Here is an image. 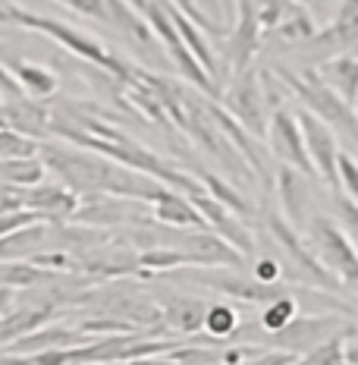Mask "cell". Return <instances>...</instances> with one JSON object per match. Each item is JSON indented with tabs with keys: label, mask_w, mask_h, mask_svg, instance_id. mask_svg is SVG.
Segmentation results:
<instances>
[{
	"label": "cell",
	"mask_w": 358,
	"mask_h": 365,
	"mask_svg": "<svg viewBox=\"0 0 358 365\" xmlns=\"http://www.w3.org/2000/svg\"><path fill=\"white\" fill-rule=\"evenodd\" d=\"M273 73L286 82L295 98H299L302 108L317 113V117H321L337 135H342L346 142L358 145V108L349 104L339 91H333L330 86H327V82L321 79V73L317 70L289 73L286 66H273Z\"/></svg>",
	"instance_id": "obj_1"
},
{
	"label": "cell",
	"mask_w": 358,
	"mask_h": 365,
	"mask_svg": "<svg viewBox=\"0 0 358 365\" xmlns=\"http://www.w3.org/2000/svg\"><path fill=\"white\" fill-rule=\"evenodd\" d=\"M264 227H268L273 249L280 255V264H283V274H289L293 280L308 287H321V290H339V280L327 264L317 258V252L311 246H305L302 237L295 233V227L289 224L283 215L277 211H264Z\"/></svg>",
	"instance_id": "obj_2"
},
{
	"label": "cell",
	"mask_w": 358,
	"mask_h": 365,
	"mask_svg": "<svg viewBox=\"0 0 358 365\" xmlns=\"http://www.w3.org/2000/svg\"><path fill=\"white\" fill-rule=\"evenodd\" d=\"M142 13H144V19L151 22V29H154L161 48L170 54L173 66H177V70L186 76V79L192 82L198 91H201V95H211V98H217V101H220V95H223V91H220V86L214 82V76L201 66V60L192 54V48H189L186 38L179 35V29L173 26L170 10H167V0H148Z\"/></svg>",
	"instance_id": "obj_3"
},
{
	"label": "cell",
	"mask_w": 358,
	"mask_h": 365,
	"mask_svg": "<svg viewBox=\"0 0 358 365\" xmlns=\"http://www.w3.org/2000/svg\"><path fill=\"white\" fill-rule=\"evenodd\" d=\"M13 22L22 29H28V32L51 38V41L60 44L63 51H70L73 57L85 60V63H95L98 70H110L113 54L104 48V41H98V38L79 32V29H73V26H66V22L51 19V16H38V13L22 10V6H13Z\"/></svg>",
	"instance_id": "obj_4"
},
{
	"label": "cell",
	"mask_w": 358,
	"mask_h": 365,
	"mask_svg": "<svg viewBox=\"0 0 358 365\" xmlns=\"http://www.w3.org/2000/svg\"><path fill=\"white\" fill-rule=\"evenodd\" d=\"M308 242L317 252V258L337 274L342 287L358 293V246L346 230L330 217H311L308 224Z\"/></svg>",
	"instance_id": "obj_5"
},
{
	"label": "cell",
	"mask_w": 358,
	"mask_h": 365,
	"mask_svg": "<svg viewBox=\"0 0 358 365\" xmlns=\"http://www.w3.org/2000/svg\"><path fill=\"white\" fill-rule=\"evenodd\" d=\"M223 108L239 120L248 133H255L258 139H268V129H270V108H268V98H264V82L261 73L255 66L242 73H233L230 82L223 86V95H220Z\"/></svg>",
	"instance_id": "obj_6"
},
{
	"label": "cell",
	"mask_w": 358,
	"mask_h": 365,
	"mask_svg": "<svg viewBox=\"0 0 358 365\" xmlns=\"http://www.w3.org/2000/svg\"><path fill=\"white\" fill-rule=\"evenodd\" d=\"M239 268L233 271H220V268H201V271H186V274H177V280L182 284H195V287H208V290H217L223 296H233L239 302H261V306H270V302L283 299V296H293V290L283 284H264L258 280L255 274L246 277V274H236Z\"/></svg>",
	"instance_id": "obj_7"
},
{
	"label": "cell",
	"mask_w": 358,
	"mask_h": 365,
	"mask_svg": "<svg viewBox=\"0 0 358 365\" xmlns=\"http://www.w3.org/2000/svg\"><path fill=\"white\" fill-rule=\"evenodd\" d=\"M268 148L270 155H277L283 164L302 170L308 180H321L317 177V167L308 155V142H305L299 113L289 108H277L270 113V129H268Z\"/></svg>",
	"instance_id": "obj_8"
},
{
	"label": "cell",
	"mask_w": 358,
	"mask_h": 365,
	"mask_svg": "<svg viewBox=\"0 0 358 365\" xmlns=\"http://www.w3.org/2000/svg\"><path fill=\"white\" fill-rule=\"evenodd\" d=\"M295 113H299V123H302L305 142H308V155L317 167V177H321L324 186L339 189V155L342 151H339L337 133L308 108H299Z\"/></svg>",
	"instance_id": "obj_9"
},
{
	"label": "cell",
	"mask_w": 358,
	"mask_h": 365,
	"mask_svg": "<svg viewBox=\"0 0 358 365\" xmlns=\"http://www.w3.org/2000/svg\"><path fill=\"white\" fill-rule=\"evenodd\" d=\"M22 199H26V208L38 211L48 224L73 220V215L82 205V195L66 186V182H38L32 189H22Z\"/></svg>",
	"instance_id": "obj_10"
},
{
	"label": "cell",
	"mask_w": 358,
	"mask_h": 365,
	"mask_svg": "<svg viewBox=\"0 0 358 365\" xmlns=\"http://www.w3.org/2000/svg\"><path fill=\"white\" fill-rule=\"evenodd\" d=\"M339 318L333 315H308V318H295L289 322L283 331L270 334V340L286 353H315L321 344H327V337L333 334Z\"/></svg>",
	"instance_id": "obj_11"
},
{
	"label": "cell",
	"mask_w": 358,
	"mask_h": 365,
	"mask_svg": "<svg viewBox=\"0 0 358 365\" xmlns=\"http://www.w3.org/2000/svg\"><path fill=\"white\" fill-rule=\"evenodd\" d=\"M273 186H277V195H280V208H283V217L289 224L299 230V227L311 224L308 220V177L302 170L289 164H280L277 167V177H273Z\"/></svg>",
	"instance_id": "obj_12"
},
{
	"label": "cell",
	"mask_w": 358,
	"mask_h": 365,
	"mask_svg": "<svg viewBox=\"0 0 358 365\" xmlns=\"http://www.w3.org/2000/svg\"><path fill=\"white\" fill-rule=\"evenodd\" d=\"M148 208H151V217L164 227H177V230L201 227V230H208V220L201 217V211L192 205V199H189L186 192H179V189L167 186L154 202H148Z\"/></svg>",
	"instance_id": "obj_13"
},
{
	"label": "cell",
	"mask_w": 358,
	"mask_h": 365,
	"mask_svg": "<svg viewBox=\"0 0 358 365\" xmlns=\"http://www.w3.org/2000/svg\"><path fill=\"white\" fill-rule=\"evenodd\" d=\"M142 16H144V13L135 4H129V0H107V22H110V26L117 29V32L123 35L126 41L139 44V48H151V51H154L161 41H157L151 22L142 19Z\"/></svg>",
	"instance_id": "obj_14"
},
{
	"label": "cell",
	"mask_w": 358,
	"mask_h": 365,
	"mask_svg": "<svg viewBox=\"0 0 358 365\" xmlns=\"http://www.w3.org/2000/svg\"><path fill=\"white\" fill-rule=\"evenodd\" d=\"M88 334L82 328H60V324H48V328H38L26 337H19L16 344L6 346V353H16V356H32V353H41V349H60V346H82L85 344Z\"/></svg>",
	"instance_id": "obj_15"
},
{
	"label": "cell",
	"mask_w": 358,
	"mask_h": 365,
	"mask_svg": "<svg viewBox=\"0 0 358 365\" xmlns=\"http://www.w3.org/2000/svg\"><path fill=\"white\" fill-rule=\"evenodd\" d=\"M51 240V227L48 220L41 224H28L22 230H13L6 237H0V264L6 262H28L32 255H38Z\"/></svg>",
	"instance_id": "obj_16"
},
{
	"label": "cell",
	"mask_w": 358,
	"mask_h": 365,
	"mask_svg": "<svg viewBox=\"0 0 358 365\" xmlns=\"http://www.w3.org/2000/svg\"><path fill=\"white\" fill-rule=\"evenodd\" d=\"M6 66H10V73L16 76V82L22 86V91H26L28 98H35V101H48V98L57 95L60 76L54 70H48V66H41V63H32V60H22V57H10Z\"/></svg>",
	"instance_id": "obj_17"
},
{
	"label": "cell",
	"mask_w": 358,
	"mask_h": 365,
	"mask_svg": "<svg viewBox=\"0 0 358 365\" xmlns=\"http://www.w3.org/2000/svg\"><path fill=\"white\" fill-rule=\"evenodd\" d=\"M321 79L330 86L333 91H339L349 104L358 108V54H337V57H327L321 63Z\"/></svg>",
	"instance_id": "obj_18"
},
{
	"label": "cell",
	"mask_w": 358,
	"mask_h": 365,
	"mask_svg": "<svg viewBox=\"0 0 358 365\" xmlns=\"http://www.w3.org/2000/svg\"><path fill=\"white\" fill-rule=\"evenodd\" d=\"M164 324L179 334H195L204 328V315H208V302L195 299V296H170L164 302Z\"/></svg>",
	"instance_id": "obj_19"
},
{
	"label": "cell",
	"mask_w": 358,
	"mask_h": 365,
	"mask_svg": "<svg viewBox=\"0 0 358 365\" xmlns=\"http://www.w3.org/2000/svg\"><path fill=\"white\" fill-rule=\"evenodd\" d=\"M48 315H51V306L6 312V315L0 318V346H10V344H16L19 337H26V334L38 331L44 322H48Z\"/></svg>",
	"instance_id": "obj_20"
},
{
	"label": "cell",
	"mask_w": 358,
	"mask_h": 365,
	"mask_svg": "<svg viewBox=\"0 0 358 365\" xmlns=\"http://www.w3.org/2000/svg\"><path fill=\"white\" fill-rule=\"evenodd\" d=\"M44 173H48V164H44L41 155L0 161V180L16 186V189H32L38 182H44Z\"/></svg>",
	"instance_id": "obj_21"
},
{
	"label": "cell",
	"mask_w": 358,
	"mask_h": 365,
	"mask_svg": "<svg viewBox=\"0 0 358 365\" xmlns=\"http://www.w3.org/2000/svg\"><path fill=\"white\" fill-rule=\"evenodd\" d=\"M268 35L273 38V41L286 44V48H299V44H308L311 38L317 35V29H315V22H311L308 10H305L302 4H295L293 13H289V16L280 22L277 29H270Z\"/></svg>",
	"instance_id": "obj_22"
},
{
	"label": "cell",
	"mask_w": 358,
	"mask_h": 365,
	"mask_svg": "<svg viewBox=\"0 0 358 365\" xmlns=\"http://www.w3.org/2000/svg\"><path fill=\"white\" fill-rule=\"evenodd\" d=\"M198 180L204 182V189H208L211 195H217V199L223 202V205H226V208H230V211H236V215H239V217H246V220L258 217V208H255V205H251V202L246 199V195H239V192H236V189H233V186H230V182H226V180H220L217 173L198 170Z\"/></svg>",
	"instance_id": "obj_23"
},
{
	"label": "cell",
	"mask_w": 358,
	"mask_h": 365,
	"mask_svg": "<svg viewBox=\"0 0 358 365\" xmlns=\"http://www.w3.org/2000/svg\"><path fill=\"white\" fill-rule=\"evenodd\" d=\"M139 264L151 274H167L177 268H195V258L177 246H154V249H144L139 255Z\"/></svg>",
	"instance_id": "obj_24"
},
{
	"label": "cell",
	"mask_w": 358,
	"mask_h": 365,
	"mask_svg": "<svg viewBox=\"0 0 358 365\" xmlns=\"http://www.w3.org/2000/svg\"><path fill=\"white\" fill-rule=\"evenodd\" d=\"M239 312H236L230 302H211L208 306V315H204V331L211 334V337H233L236 331H239Z\"/></svg>",
	"instance_id": "obj_25"
},
{
	"label": "cell",
	"mask_w": 358,
	"mask_h": 365,
	"mask_svg": "<svg viewBox=\"0 0 358 365\" xmlns=\"http://www.w3.org/2000/svg\"><path fill=\"white\" fill-rule=\"evenodd\" d=\"M32 155H41V139L19 133V129H13V126L0 129V161H10V158H32Z\"/></svg>",
	"instance_id": "obj_26"
},
{
	"label": "cell",
	"mask_w": 358,
	"mask_h": 365,
	"mask_svg": "<svg viewBox=\"0 0 358 365\" xmlns=\"http://www.w3.org/2000/svg\"><path fill=\"white\" fill-rule=\"evenodd\" d=\"M295 318H299V302H295V296H283V299L264 306V312H261V318H258V322H261L264 331L277 334V331H283L289 322H295Z\"/></svg>",
	"instance_id": "obj_27"
},
{
	"label": "cell",
	"mask_w": 358,
	"mask_h": 365,
	"mask_svg": "<svg viewBox=\"0 0 358 365\" xmlns=\"http://www.w3.org/2000/svg\"><path fill=\"white\" fill-rule=\"evenodd\" d=\"M305 365H352L346 356V346H342V340H327L315 349V353H308L302 359Z\"/></svg>",
	"instance_id": "obj_28"
},
{
	"label": "cell",
	"mask_w": 358,
	"mask_h": 365,
	"mask_svg": "<svg viewBox=\"0 0 358 365\" xmlns=\"http://www.w3.org/2000/svg\"><path fill=\"white\" fill-rule=\"evenodd\" d=\"M198 6H201L204 16L214 22L220 32L230 29L233 19H236V0H198Z\"/></svg>",
	"instance_id": "obj_29"
},
{
	"label": "cell",
	"mask_w": 358,
	"mask_h": 365,
	"mask_svg": "<svg viewBox=\"0 0 358 365\" xmlns=\"http://www.w3.org/2000/svg\"><path fill=\"white\" fill-rule=\"evenodd\" d=\"M339 192L358 205V161L349 151L339 155Z\"/></svg>",
	"instance_id": "obj_30"
},
{
	"label": "cell",
	"mask_w": 358,
	"mask_h": 365,
	"mask_svg": "<svg viewBox=\"0 0 358 365\" xmlns=\"http://www.w3.org/2000/svg\"><path fill=\"white\" fill-rule=\"evenodd\" d=\"M251 274H255L258 280H264V284H277L280 274H283V264H280L277 255H258L255 262H251Z\"/></svg>",
	"instance_id": "obj_31"
},
{
	"label": "cell",
	"mask_w": 358,
	"mask_h": 365,
	"mask_svg": "<svg viewBox=\"0 0 358 365\" xmlns=\"http://www.w3.org/2000/svg\"><path fill=\"white\" fill-rule=\"evenodd\" d=\"M41 215L32 208H22V211H13V215H4L0 217V237H6V233H13V230H22V227H28V224H41Z\"/></svg>",
	"instance_id": "obj_32"
},
{
	"label": "cell",
	"mask_w": 358,
	"mask_h": 365,
	"mask_svg": "<svg viewBox=\"0 0 358 365\" xmlns=\"http://www.w3.org/2000/svg\"><path fill=\"white\" fill-rule=\"evenodd\" d=\"M60 4H66L70 10L82 13V16L104 19V22H107V0H60Z\"/></svg>",
	"instance_id": "obj_33"
},
{
	"label": "cell",
	"mask_w": 358,
	"mask_h": 365,
	"mask_svg": "<svg viewBox=\"0 0 358 365\" xmlns=\"http://www.w3.org/2000/svg\"><path fill=\"white\" fill-rule=\"evenodd\" d=\"M173 4H177L179 10L186 13V16L192 19V22H198V26H201V29H208V32H220V29L214 26V22H211L208 16H204V10H201V6H198V0H173Z\"/></svg>",
	"instance_id": "obj_34"
},
{
	"label": "cell",
	"mask_w": 358,
	"mask_h": 365,
	"mask_svg": "<svg viewBox=\"0 0 358 365\" xmlns=\"http://www.w3.org/2000/svg\"><path fill=\"white\" fill-rule=\"evenodd\" d=\"M26 91H22V86L16 82V76L10 73V66L0 63V98H22Z\"/></svg>",
	"instance_id": "obj_35"
},
{
	"label": "cell",
	"mask_w": 358,
	"mask_h": 365,
	"mask_svg": "<svg viewBox=\"0 0 358 365\" xmlns=\"http://www.w3.org/2000/svg\"><path fill=\"white\" fill-rule=\"evenodd\" d=\"M358 16V0H342L339 13H337V22H349Z\"/></svg>",
	"instance_id": "obj_36"
},
{
	"label": "cell",
	"mask_w": 358,
	"mask_h": 365,
	"mask_svg": "<svg viewBox=\"0 0 358 365\" xmlns=\"http://www.w3.org/2000/svg\"><path fill=\"white\" fill-rule=\"evenodd\" d=\"M13 309V287H0V318Z\"/></svg>",
	"instance_id": "obj_37"
},
{
	"label": "cell",
	"mask_w": 358,
	"mask_h": 365,
	"mask_svg": "<svg viewBox=\"0 0 358 365\" xmlns=\"http://www.w3.org/2000/svg\"><path fill=\"white\" fill-rule=\"evenodd\" d=\"M13 6H16V4H10V0H0V22H13Z\"/></svg>",
	"instance_id": "obj_38"
},
{
	"label": "cell",
	"mask_w": 358,
	"mask_h": 365,
	"mask_svg": "<svg viewBox=\"0 0 358 365\" xmlns=\"http://www.w3.org/2000/svg\"><path fill=\"white\" fill-rule=\"evenodd\" d=\"M295 4H302V6H305V4H311V0H295Z\"/></svg>",
	"instance_id": "obj_39"
}]
</instances>
